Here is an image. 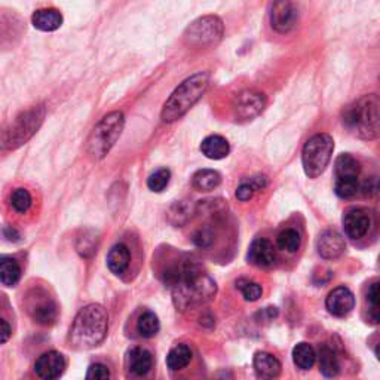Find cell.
<instances>
[{
	"label": "cell",
	"mask_w": 380,
	"mask_h": 380,
	"mask_svg": "<svg viewBox=\"0 0 380 380\" xmlns=\"http://www.w3.org/2000/svg\"><path fill=\"white\" fill-rule=\"evenodd\" d=\"M172 285V300L179 310L194 309L208 303L215 296L214 279L194 265H184L168 274Z\"/></svg>",
	"instance_id": "6da1fadb"
},
{
	"label": "cell",
	"mask_w": 380,
	"mask_h": 380,
	"mask_svg": "<svg viewBox=\"0 0 380 380\" xmlns=\"http://www.w3.org/2000/svg\"><path fill=\"white\" fill-rule=\"evenodd\" d=\"M108 317L101 305L92 303L77 312L70 329V342L76 349H92L107 336Z\"/></svg>",
	"instance_id": "7a4b0ae2"
},
{
	"label": "cell",
	"mask_w": 380,
	"mask_h": 380,
	"mask_svg": "<svg viewBox=\"0 0 380 380\" xmlns=\"http://www.w3.org/2000/svg\"><path fill=\"white\" fill-rule=\"evenodd\" d=\"M208 84L210 75L205 72L187 77L184 82L174 89L164 107H162V120L165 124H172V122L182 119L201 100L203 92L208 88Z\"/></svg>",
	"instance_id": "3957f363"
},
{
	"label": "cell",
	"mask_w": 380,
	"mask_h": 380,
	"mask_svg": "<svg viewBox=\"0 0 380 380\" xmlns=\"http://www.w3.org/2000/svg\"><path fill=\"white\" fill-rule=\"evenodd\" d=\"M379 106L377 95H364L345 108L343 124L360 139H376L379 134Z\"/></svg>",
	"instance_id": "277c9868"
},
{
	"label": "cell",
	"mask_w": 380,
	"mask_h": 380,
	"mask_svg": "<svg viewBox=\"0 0 380 380\" xmlns=\"http://www.w3.org/2000/svg\"><path fill=\"white\" fill-rule=\"evenodd\" d=\"M46 116L44 104L30 107L13 119L9 125L0 129V148L2 151H15L29 141L37 129L42 127Z\"/></svg>",
	"instance_id": "5b68a950"
},
{
	"label": "cell",
	"mask_w": 380,
	"mask_h": 380,
	"mask_svg": "<svg viewBox=\"0 0 380 380\" xmlns=\"http://www.w3.org/2000/svg\"><path fill=\"white\" fill-rule=\"evenodd\" d=\"M125 127V116L122 112L106 115L91 131L87 141V152L94 159H103L119 140Z\"/></svg>",
	"instance_id": "8992f818"
},
{
	"label": "cell",
	"mask_w": 380,
	"mask_h": 380,
	"mask_svg": "<svg viewBox=\"0 0 380 380\" xmlns=\"http://www.w3.org/2000/svg\"><path fill=\"white\" fill-rule=\"evenodd\" d=\"M334 151V140L329 134H317L303 147L302 162L309 179H318L329 167Z\"/></svg>",
	"instance_id": "52a82bcc"
},
{
	"label": "cell",
	"mask_w": 380,
	"mask_h": 380,
	"mask_svg": "<svg viewBox=\"0 0 380 380\" xmlns=\"http://www.w3.org/2000/svg\"><path fill=\"white\" fill-rule=\"evenodd\" d=\"M223 37V23L219 17L207 15L198 18L187 27L184 39L189 45L205 48L217 45Z\"/></svg>",
	"instance_id": "ba28073f"
},
{
	"label": "cell",
	"mask_w": 380,
	"mask_h": 380,
	"mask_svg": "<svg viewBox=\"0 0 380 380\" xmlns=\"http://www.w3.org/2000/svg\"><path fill=\"white\" fill-rule=\"evenodd\" d=\"M266 106V97L257 91H242L234 101L235 116L241 120H251L259 116Z\"/></svg>",
	"instance_id": "9c48e42d"
},
{
	"label": "cell",
	"mask_w": 380,
	"mask_h": 380,
	"mask_svg": "<svg viewBox=\"0 0 380 380\" xmlns=\"http://www.w3.org/2000/svg\"><path fill=\"white\" fill-rule=\"evenodd\" d=\"M270 25L278 33H289L298 21V11L291 2H277L270 6Z\"/></svg>",
	"instance_id": "30bf717a"
},
{
	"label": "cell",
	"mask_w": 380,
	"mask_h": 380,
	"mask_svg": "<svg viewBox=\"0 0 380 380\" xmlns=\"http://www.w3.org/2000/svg\"><path fill=\"white\" fill-rule=\"evenodd\" d=\"M65 369V360L57 350L46 352L40 355L34 364L36 374L44 380H53L63 374Z\"/></svg>",
	"instance_id": "8fae6325"
},
{
	"label": "cell",
	"mask_w": 380,
	"mask_h": 380,
	"mask_svg": "<svg viewBox=\"0 0 380 380\" xmlns=\"http://www.w3.org/2000/svg\"><path fill=\"white\" fill-rule=\"evenodd\" d=\"M372 219L369 213L361 208H354L345 214L343 229L350 239H361L369 234Z\"/></svg>",
	"instance_id": "7c38bea8"
},
{
	"label": "cell",
	"mask_w": 380,
	"mask_h": 380,
	"mask_svg": "<svg viewBox=\"0 0 380 380\" xmlns=\"http://www.w3.org/2000/svg\"><path fill=\"white\" fill-rule=\"evenodd\" d=\"M329 312L334 317H346L355 308V296L346 287L334 289L325 300Z\"/></svg>",
	"instance_id": "4fadbf2b"
},
{
	"label": "cell",
	"mask_w": 380,
	"mask_h": 380,
	"mask_svg": "<svg viewBox=\"0 0 380 380\" xmlns=\"http://www.w3.org/2000/svg\"><path fill=\"white\" fill-rule=\"evenodd\" d=\"M317 248L321 257L331 260L337 259V257H341L345 253L346 243L343 236L336 232V230H325L317 241Z\"/></svg>",
	"instance_id": "5bb4252c"
},
{
	"label": "cell",
	"mask_w": 380,
	"mask_h": 380,
	"mask_svg": "<svg viewBox=\"0 0 380 380\" xmlns=\"http://www.w3.org/2000/svg\"><path fill=\"white\" fill-rule=\"evenodd\" d=\"M247 259L251 265L259 266V267L272 266L275 262V250H274L272 242L265 238L253 241L247 254Z\"/></svg>",
	"instance_id": "9a60e30c"
},
{
	"label": "cell",
	"mask_w": 380,
	"mask_h": 380,
	"mask_svg": "<svg viewBox=\"0 0 380 380\" xmlns=\"http://www.w3.org/2000/svg\"><path fill=\"white\" fill-rule=\"evenodd\" d=\"M29 312L32 318L42 325L53 324V321L57 319V315H58L57 305L53 303L48 296H44V298H40V297L33 298Z\"/></svg>",
	"instance_id": "2e32d148"
},
{
	"label": "cell",
	"mask_w": 380,
	"mask_h": 380,
	"mask_svg": "<svg viewBox=\"0 0 380 380\" xmlns=\"http://www.w3.org/2000/svg\"><path fill=\"white\" fill-rule=\"evenodd\" d=\"M253 364L255 376L260 380H275L281 374V362L267 352H257Z\"/></svg>",
	"instance_id": "e0dca14e"
},
{
	"label": "cell",
	"mask_w": 380,
	"mask_h": 380,
	"mask_svg": "<svg viewBox=\"0 0 380 380\" xmlns=\"http://www.w3.org/2000/svg\"><path fill=\"white\" fill-rule=\"evenodd\" d=\"M128 369L135 376H146L153 367V357L144 348H134L128 352Z\"/></svg>",
	"instance_id": "ac0fdd59"
},
{
	"label": "cell",
	"mask_w": 380,
	"mask_h": 380,
	"mask_svg": "<svg viewBox=\"0 0 380 380\" xmlns=\"http://www.w3.org/2000/svg\"><path fill=\"white\" fill-rule=\"evenodd\" d=\"M32 23L40 32H46V33L56 32L63 24V15L60 13V11L52 9V8L39 9L33 13Z\"/></svg>",
	"instance_id": "d6986e66"
},
{
	"label": "cell",
	"mask_w": 380,
	"mask_h": 380,
	"mask_svg": "<svg viewBox=\"0 0 380 380\" xmlns=\"http://www.w3.org/2000/svg\"><path fill=\"white\" fill-rule=\"evenodd\" d=\"M201 152L208 159L220 160L229 155L230 146L227 140L222 137V135H210V137H207L205 140H202Z\"/></svg>",
	"instance_id": "ffe728a7"
},
{
	"label": "cell",
	"mask_w": 380,
	"mask_h": 380,
	"mask_svg": "<svg viewBox=\"0 0 380 380\" xmlns=\"http://www.w3.org/2000/svg\"><path fill=\"white\" fill-rule=\"evenodd\" d=\"M131 262V253L124 243H116L107 254V266L115 275H122L128 269Z\"/></svg>",
	"instance_id": "44dd1931"
},
{
	"label": "cell",
	"mask_w": 380,
	"mask_h": 380,
	"mask_svg": "<svg viewBox=\"0 0 380 380\" xmlns=\"http://www.w3.org/2000/svg\"><path fill=\"white\" fill-rule=\"evenodd\" d=\"M21 278V266L20 263L9 255L0 257V282L6 287L17 285Z\"/></svg>",
	"instance_id": "7402d4cb"
},
{
	"label": "cell",
	"mask_w": 380,
	"mask_h": 380,
	"mask_svg": "<svg viewBox=\"0 0 380 380\" xmlns=\"http://www.w3.org/2000/svg\"><path fill=\"white\" fill-rule=\"evenodd\" d=\"M334 171L337 179H358L361 167L360 162L354 156L343 153L336 159Z\"/></svg>",
	"instance_id": "603a6c76"
},
{
	"label": "cell",
	"mask_w": 380,
	"mask_h": 380,
	"mask_svg": "<svg viewBox=\"0 0 380 380\" xmlns=\"http://www.w3.org/2000/svg\"><path fill=\"white\" fill-rule=\"evenodd\" d=\"M319 372L327 379H333L341 373V364L336 352L325 345L319 349Z\"/></svg>",
	"instance_id": "cb8c5ba5"
},
{
	"label": "cell",
	"mask_w": 380,
	"mask_h": 380,
	"mask_svg": "<svg viewBox=\"0 0 380 380\" xmlns=\"http://www.w3.org/2000/svg\"><path fill=\"white\" fill-rule=\"evenodd\" d=\"M293 361L298 369L302 370H309L314 367V364L317 361V352L314 346L309 343H298L293 349Z\"/></svg>",
	"instance_id": "d4e9b609"
},
{
	"label": "cell",
	"mask_w": 380,
	"mask_h": 380,
	"mask_svg": "<svg viewBox=\"0 0 380 380\" xmlns=\"http://www.w3.org/2000/svg\"><path fill=\"white\" fill-rule=\"evenodd\" d=\"M192 361V350L187 345L174 346L167 357V365L172 372H179L186 369Z\"/></svg>",
	"instance_id": "484cf974"
},
{
	"label": "cell",
	"mask_w": 380,
	"mask_h": 380,
	"mask_svg": "<svg viewBox=\"0 0 380 380\" xmlns=\"http://www.w3.org/2000/svg\"><path fill=\"white\" fill-rule=\"evenodd\" d=\"M194 187L201 192H210L222 183V175L214 170H199L195 172L192 179Z\"/></svg>",
	"instance_id": "4316f807"
},
{
	"label": "cell",
	"mask_w": 380,
	"mask_h": 380,
	"mask_svg": "<svg viewBox=\"0 0 380 380\" xmlns=\"http://www.w3.org/2000/svg\"><path fill=\"white\" fill-rule=\"evenodd\" d=\"M277 242H278V247L282 251L296 253L298 248H300L302 238H300V235H298L297 230H294V229H285V230H282V232L278 235Z\"/></svg>",
	"instance_id": "83f0119b"
},
{
	"label": "cell",
	"mask_w": 380,
	"mask_h": 380,
	"mask_svg": "<svg viewBox=\"0 0 380 380\" xmlns=\"http://www.w3.org/2000/svg\"><path fill=\"white\" fill-rule=\"evenodd\" d=\"M137 329L143 337L151 338V337L156 336L159 329H160L159 318L156 317V314H153V312H144V314L139 319Z\"/></svg>",
	"instance_id": "f1b7e54d"
},
{
	"label": "cell",
	"mask_w": 380,
	"mask_h": 380,
	"mask_svg": "<svg viewBox=\"0 0 380 380\" xmlns=\"http://www.w3.org/2000/svg\"><path fill=\"white\" fill-rule=\"evenodd\" d=\"M11 205L20 214H24L32 207V195L25 189H15L11 195Z\"/></svg>",
	"instance_id": "f546056e"
},
{
	"label": "cell",
	"mask_w": 380,
	"mask_h": 380,
	"mask_svg": "<svg viewBox=\"0 0 380 380\" xmlns=\"http://www.w3.org/2000/svg\"><path fill=\"white\" fill-rule=\"evenodd\" d=\"M334 189H336V195L338 198H342V199L354 198L360 190L358 179H337Z\"/></svg>",
	"instance_id": "4dcf8cb0"
},
{
	"label": "cell",
	"mask_w": 380,
	"mask_h": 380,
	"mask_svg": "<svg viewBox=\"0 0 380 380\" xmlns=\"http://www.w3.org/2000/svg\"><path fill=\"white\" fill-rule=\"evenodd\" d=\"M170 179H171V172L170 170L167 168H160L156 172H153L151 177L147 179V187L152 190V192H162V190H164L168 183H170Z\"/></svg>",
	"instance_id": "1f68e13d"
},
{
	"label": "cell",
	"mask_w": 380,
	"mask_h": 380,
	"mask_svg": "<svg viewBox=\"0 0 380 380\" xmlns=\"http://www.w3.org/2000/svg\"><path fill=\"white\" fill-rule=\"evenodd\" d=\"M239 289H241V293H242L243 298H246L247 302H255V300H259V298H260L262 294H263L262 285H259L257 282L246 281V282H243V285H239Z\"/></svg>",
	"instance_id": "d6a6232c"
},
{
	"label": "cell",
	"mask_w": 380,
	"mask_h": 380,
	"mask_svg": "<svg viewBox=\"0 0 380 380\" xmlns=\"http://www.w3.org/2000/svg\"><path fill=\"white\" fill-rule=\"evenodd\" d=\"M87 380H110V370L104 364H92L87 372Z\"/></svg>",
	"instance_id": "836d02e7"
},
{
	"label": "cell",
	"mask_w": 380,
	"mask_h": 380,
	"mask_svg": "<svg viewBox=\"0 0 380 380\" xmlns=\"http://www.w3.org/2000/svg\"><path fill=\"white\" fill-rule=\"evenodd\" d=\"M367 302L372 306L373 322L379 321V282H373L367 291Z\"/></svg>",
	"instance_id": "e575fe53"
},
{
	"label": "cell",
	"mask_w": 380,
	"mask_h": 380,
	"mask_svg": "<svg viewBox=\"0 0 380 380\" xmlns=\"http://www.w3.org/2000/svg\"><path fill=\"white\" fill-rule=\"evenodd\" d=\"M255 194L254 187L250 184V182L247 183H242L238 189H236V198L241 201V202H247L250 201Z\"/></svg>",
	"instance_id": "d590c367"
},
{
	"label": "cell",
	"mask_w": 380,
	"mask_h": 380,
	"mask_svg": "<svg viewBox=\"0 0 380 380\" xmlns=\"http://www.w3.org/2000/svg\"><path fill=\"white\" fill-rule=\"evenodd\" d=\"M11 334H12L11 325L5 319L0 318V345L6 343L11 338Z\"/></svg>",
	"instance_id": "8d00e7d4"
},
{
	"label": "cell",
	"mask_w": 380,
	"mask_h": 380,
	"mask_svg": "<svg viewBox=\"0 0 380 380\" xmlns=\"http://www.w3.org/2000/svg\"><path fill=\"white\" fill-rule=\"evenodd\" d=\"M4 236H5L8 241H13V242L20 241V234H18L17 230L13 229V227H5V229H4Z\"/></svg>",
	"instance_id": "74e56055"
}]
</instances>
